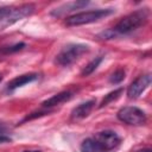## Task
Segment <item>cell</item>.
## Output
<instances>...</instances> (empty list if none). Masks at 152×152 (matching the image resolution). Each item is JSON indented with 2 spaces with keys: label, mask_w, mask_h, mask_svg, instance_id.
<instances>
[{
  "label": "cell",
  "mask_w": 152,
  "mask_h": 152,
  "mask_svg": "<svg viewBox=\"0 0 152 152\" xmlns=\"http://www.w3.org/2000/svg\"><path fill=\"white\" fill-rule=\"evenodd\" d=\"M147 19H148L147 8L137 10V11L127 14L126 17H124L113 28H110L106 32H102L100 34V37H102V39H112L118 34L131 33V32L135 31L137 28H139L140 26L145 25Z\"/></svg>",
  "instance_id": "1"
},
{
  "label": "cell",
  "mask_w": 152,
  "mask_h": 152,
  "mask_svg": "<svg viewBox=\"0 0 152 152\" xmlns=\"http://www.w3.org/2000/svg\"><path fill=\"white\" fill-rule=\"evenodd\" d=\"M115 12L114 8H99L93 11H84L80 13H75L65 19V24L68 26H80L87 25L95 21H99Z\"/></svg>",
  "instance_id": "2"
},
{
  "label": "cell",
  "mask_w": 152,
  "mask_h": 152,
  "mask_svg": "<svg viewBox=\"0 0 152 152\" xmlns=\"http://www.w3.org/2000/svg\"><path fill=\"white\" fill-rule=\"evenodd\" d=\"M89 51V46L84 44H68L56 56L55 62L61 66H68L76 62L83 53Z\"/></svg>",
  "instance_id": "3"
},
{
  "label": "cell",
  "mask_w": 152,
  "mask_h": 152,
  "mask_svg": "<svg viewBox=\"0 0 152 152\" xmlns=\"http://www.w3.org/2000/svg\"><path fill=\"white\" fill-rule=\"evenodd\" d=\"M118 119L127 125H132V126H140L142 124H145L146 121V115L145 113L134 106H126L122 107L118 114H116Z\"/></svg>",
  "instance_id": "4"
},
{
  "label": "cell",
  "mask_w": 152,
  "mask_h": 152,
  "mask_svg": "<svg viewBox=\"0 0 152 152\" xmlns=\"http://www.w3.org/2000/svg\"><path fill=\"white\" fill-rule=\"evenodd\" d=\"M93 139L107 152L116 148L121 142V138L114 131H109V129L97 132L93 137Z\"/></svg>",
  "instance_id": "5"
},
{
  "label": "cell",
  "mask_w": 152,
  "mask_h": 152,
  "mask_svg": "<svg viewBox=\"0 0 152 152\" xmlns=\"http://www.w3.org/2000/svg\"><path fill=\"white\" fill-rule=\"evenodd\" d=\"M34 11V6L32 4H24L19 7H11V11L8 12V14L4 18V20L1 21V24L4 26H8L14 24L18 20L24 19L25 17H28L30 14H32V12Z\"/></svg>",
  "instance_id": "6"
},
{
  "label": "cell",
  "mask_w": 152,
  "mask_h": 152,
  "mask_svg": "<svg viewBox=\"0 0 152 152\" xmlns=\"http://www.w3.org/2000/svg\"><path fill=\"white\" fill-rule=\"evenodd\" d=\"M151 84V75L145 74L137 77L127 88V96L129 99H137L139 97Z\"/></svg>",
  "instance_id": "7"
},
{
  "label": "cell",
  "mask_w": 152,
  "mask_h": 152,
  "mask_svg": "<svg viewBox=\"0 0 152 152\" xmlns=\"http://www.w3.org/2000/svg\"><path fill=\"white\" fill-rule=\"evenodd\" d=\"M38 78V74L36 72H30V74H24V75H20V76H17L14 78H12L8 83H7V87L6 89L8 91H13L27 83H31L33 81H36Z\"/></svg>",
  "instance_id": "8"
},
{
  "label": "cell",
  "mask_w": 152,
  "mask_h": 152,
  "mask_svg": "<svg viewBox=\"0 0 152 152\" xmlns=\"http://www.w3.org/2000/svg\"><path fill=\"white\" fill-rule=\"evenodd\" d=\"M95 106V100H89L86 101L81 104H78L77 107H75L71 112V119L74 120H80V119H84L86 116H88L90 114V112L93 110Z\"/></svg>",
  "instance_id": "9"
},
{
  "label": "cell",
  "mask_w": 152,
  "mask_h": 152,
  "mask_svg": "<svg viewBox=\"0 0 152 152\" xmlns=\"http://www.w3.org/2000/svg\"><path fill=\"white\" fill-rule=\"evenodd\" d=\"M71 97H72V93L70 90H64V91H61V93L49 97L48 100H45L42 103V107H44V108L55 107V106H58V104H62V103L69 101Z\"/></svg>",
  "instance_id": "10"
},
{
  "label": "cell",
  "mask_w": 152,
  "mask_h": 152,
  "mask_svg": "<svg viewBox=\"0 0 152 152\" xmlns=\"http://www.w3.org/2000/svg\"><path fill=\"white\" fill-rule=\"evenodd\" d=\"M88 2L87 1H72V2H68V4H64L63 6L58 7V8H55L52 12H51V15H55V17H59L64 13H68L70 11H74V10H78L81 7H84L87 6Z\"/></svg>",
  "instance_id": "11"
},
{
  "label": "cell",
  "mask_w": 152,
  "mask_h": 152,
  "mask_svg": "<svg viewBox=\"0 0 152 152\" xmlns=\"http://www.w3.org/2000/svg\"><path fill=\"white\" fill-rule=\"evenodd\" d=\"M81 152H107L93 138H87L81 144Z\"/></svg>",
  "instance_id": "12"
},
{
  "label": "cell",
  "mask_w": 152,
  "mask_h": 152,
  "mask_svg": "<svg viewBox=\"0 0 152 152\" xmlns=\"http://www.w3.org/2000/svg\"><path fill=\"white\" fill-rule=\"evenodd\" d=\"M102 61H103V56H97V57H95L93 61H90V62L82 69V71H81V76L86 77V76H89L90 74H93V72L97 69V66L101 64Z\"/></svg>",
  "instance_id": "13"
},
{
  "label": "cell",
  "mask_w": 152,
  "mask_h": 152,
  "mask_svg": "<svg viewBox=\"0 0 152 152\" xmlns=\"http://www.w3.org/2000/svg\"><path fill=\"white\" fill-rule=\"evenodd\" d=\"M122 91H124V89H122V88H119V89H115V90L108 93V94L103 97V100L101 101V103H100V108H102V107H104V106L112 103L113 101L118 100V99L120 97V95L122 94Z\"/></svg>",
  "instance_id": "14"
},
{
  "label": "cell",
  "mask_w": 152,
  "mask_h": 152,
  "mask_svg": "<svg viewBox=\"0 0 152 152\" xmlns=\"http://www.w3.org/2000/svg\"><path fill=\"white\" fill-rule=\"evenodd\" d=\"M25 48V43H17L14 45H11V46H4V48H0V55L4 56V55H11V53H14L17 51H20Z\"/></svg>",
  "instance_id": "15"
},
{
  "label": "cell",
  "mask_w": 152,
  "mask_h": 152,
  "mask_svg": "<svg viewBox=\"0 0 152 152\" xmlns=\"http://www.w3.org/2000/svg\"><path fill=\"white\" fill-rule=\"evenodd\" d=\"M125 75H126V72H125V70L124 69H116L110 76H109V82L112 83V84H119V83H121L122 81H124V78H125Z\"/></svg>",
  "instance_id": "16"
},
{
  "label": "cell",
  "mask_w": 152,
  "mask_h": 152,
  "mask_svg": "<svg viewBox=\"0 0 152 152\" xmlns=\"http://www.w3.org/2000/svg\"><path fill=\"white\" fill-rule=\"evenodd\" d=\"M10 140H11V138H8V137H6V135H2V134H0V144L7 142V141H10Z\"/></svg>",
  "instance_id": "17"
},
{
  "label": "cell",
  "mask_w": 152,
  "mask_h": 152,
  "mask_svg": "<svg viewBox=\"0 0 152 152\" xmlns=\"http://www.w3.org/2000/svg\"><path fill=\"white\" fill-rule=\"evenodd\" d=\"M5 131V126L2 124H0V132H4Z\"/></svg>",
  "instance_id": "18"
},
{
  "label": "cell",
  "mask_w": 152,
  "mask_h": 152,
  "mask_svg": "<svg viewBox=\"0 0 152 152\" xmlns=\"http://www.w3.org/2000/svg\"><path fill=\"white\" fill-rule=\"evenodd\" d=\"M138 152H151L150 148H146V150H141V151H138Z\"/></svg>",
  "instance_id": "19"
},
{
  "label": "cell",
  "mask_w": 152,
  "mask_h": 152,
  "mask_svg": "<svg viewBox=\"0 0 152 152\" xmlns=\"http://www.w3.org/2000/svg\"><path fill=\"white\" fill-rule=\"evenodd\" d=\"M24 152H40V151H24Z\"/></svg>",
  "instance_id": "20"
},
{
  "label": "cell",
  "mask_w": 152,
  "mask_h": 152,
  "mask_svg": "<svg viewBox=\"0 0 152 152\" xmlns=\"http://www.w3.org/2000/svg\"><path fill=\"white\" fill-rule=\"evenodd\" d=\"M0 81H1V75H0Z\"/></svg>",
  "instance_id": "21"
}]
</instances>
